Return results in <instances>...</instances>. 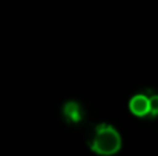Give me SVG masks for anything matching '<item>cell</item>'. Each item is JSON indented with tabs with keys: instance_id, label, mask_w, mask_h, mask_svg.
Segmentation results:
<instances>
[{
	"instance_id": "2",
	"label": "cell",
	"mask_w": 158,
	"mask_h": 156,
	"mask_svg": "<svg viewBox=\"0 0 158 156\" xmlns=\"http://www.w3.org/2000/svg\"><path fill=\"white\" fill-rule=\"evenodd\" d=\"M129 107L137 116H144L149 113V98H146L144 95H137L131 100Z\"/></svg>"
},
{
	"instance_id": "1",
	"label": "cell",
	"mask_w": 158,
	"mask_h": 156,
	"mask_svg": "<svg viewBox=\"0 0 158 156\" xmlns=\"http://www.w3.org/2000/svg\"><path fill=\"white\" fill-rule=\"evenodd\" d=\"M120 146H121V139L114 127H110L107 124H102L97 127L95 136H94L92 144H91V149L95 153L103 156L114 155L118 152Z\"/></svg>"
},
{
	"instance_id": "4",
	"label": "cell",
	"mask_w": 158,
	"mask_h": 156,
	"mask_svg": "<svg viewBox=\"0 0 158 156\" xmlns=\"http://www.w3.org/2000/svg\"><path fill=\"white\" fill-rule=\"evenodd\" d=\"M149 113L152 116H157L158 115V95H154L149 100Z\"/></svg>"
},
{
	"instance_id": "3",
	"label": "cell",
	"mask_w": 158,
	"mask_h": 156,
	"mask_svg": "<svg viewBox=\"0 0 158 156\" xmlns=\"http://www.w3.org/2000/svg\"><path fill=\"white\" fill-rule=\"evenodd\" d=\"M63 113L69 122H80L83 119V110H81L80 104L75 103V101H69V103L64 104Z\"/></svg>"
}]
</instances>
